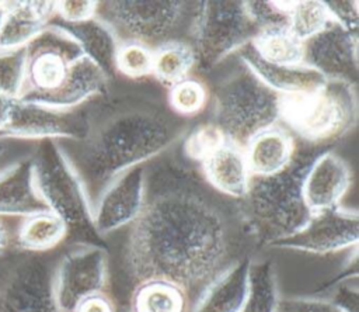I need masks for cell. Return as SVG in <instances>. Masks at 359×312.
<instances>
[{
    "instance_id": "25",
    "label": "cell",
    "mask_w": 359,
    "mask_h": 312,
    "mask_svg": "<svg viewBox=\"0 0 359 312\" xmlns=\"http://www.w3.org/2000/svg\"><path fill=\"white\" fill-rule=\"evenodd\" d=\"M130 312H191V304L180 285L150 278L132 288Z\"/></svg>"
},
{
    "instance_id": "30",
    "label": "cell",
    "mask_w": 359,
    "mask_h": 312,
    "mask_svg": "<svg viewBox=\"0 0 359 312\" xmlns=\"http://www.w3.org/2000/svg\"><path fill=\"white\" fill-rule=\"evenodd\" d=\"M168 105L180 117H189L201 112L208 101L206 86L192 76L170 86Z\"/></svg>"
},
{
    "instance_id": "36",
    "label": "cell",
    "mask_w": 359,
    "mask_h": 312,
    "mask_svg": "<svg viewBox=\"0 0 359 312\" xmlns=\"http://www.w3.org/2000/svg\"><path fill=\"white\" fill-rule=\"evenodd\" d=\"M331 20L348 31L359 32V1L337 0L325 1Z\"/></svg>"
},
{
    "instance_id": "19",
    "label": "cell",
    "mask_w": 359,
    "mask_h": 312,
    "mask_svg": "<svg viewBox=\"0 0 359 312\" xmlns=\"http://www.w3.org/2000/svg\"><path fill=\"white\" fill-rule=\"evenodd\" d=\"M201 166L206 181L219 194L231 200H240L247 193L251 171L244 148L226 141L206 156Z\"/></svg>"
},
{
    "instance_id": "43",
    "label": "cell",
    "mask_w": 359,
    "mask_h": 312,
    "mask_svg": "<svg viewBox=\"0 0 359 312\" xmlns=\"http://www.w3.org/2000/svg\"><path fill=\"white\" fill-rule=\"evenodd\" d=\"M4 8H3V4H1V1H0V25H1V21H3V17H4Z\"/></svg>"
},
{
    "instance_id": "35",
    "label": "cell",
    "mask_w": 359,
    "mask_h": 312,
    "mask_svg": "<svg viewBox=\"0 0 359 312\" xmlns=\"http://www.w3.org/2000/svg\"><path fill=\"white\" fill-rule=\"evenodd\" d=\"M98 1L94 0H63L55 1L52 21L62 24H77L95 17Z\"/></svg>"
},
{
    "instance_id": "31",
    "label": "cell",
    "mask_w": 359,
    "mask_h": 312,
    "mask_svg": "<svg viewBox=\"0 0 359 312\" xmlns=\"http://www.w3.org/2000/svg\"><path fill=\"white\" fill-rule=\"evenodd\" d=\"M153 49L140 42H121L115 55V69L129 79L151 74Z\"/></svg>"
},
{
    "instance_id": "14",
    "label": "cell",
    "mask_w": 359,
    "mask_h": 312,
    "mask_svg": "<svg viewBox=\"0 0 359 312\" xmlns=\"http://www.w3.org/2000/svg\"><path fill=\"white\" fill-rule=\"evenodd\" d=\"M358 52V31H348L332 21L323 31L303 41L302 63L317 70L327 80H342L356 86Z\"/></svg>"
},
{
    "instance_id": "28",
    "label": "cell",
    "mask_w": 359,
    "mask_h": 312,
    "mask_svg": "<svg viewBox=\"0 0 359 312\" xmlns=\"http://www.w3.org/2000/svg\"><path fill=\"white\" fill-rule=\"evenodd\" d=\"M251 45L257 55L276 65H300L303 58V41H300L289 27L261 31Z\"/></svg>"
},
{
    "instance_id": "39",
    "label": "cell",
    "mask_w": 359,
    "mask_h": 312,
    "mask_svg": "<svg viewBox=\"0 0 359 312\" xmlns=\"http://www.w3.org/2000/svg\"><path fill=\"white\" fill-rule=\"evenodd\" d=\"M73 312H116V309L114 301L104 291L81 299Z\"/></svg>"
},
{
    "instance_id": "15",
    "label": "cell",
    "mask_w": 359,
    "mask_h": 312,
    "mask_svg": "<svg viewBox=\"0 0 359 312\" xmlns=\"http://www.w3.org/2000/svg\"><path fill=\"white\" fill-rule=\"evenodd\" d=\"M147 170L137 164L118 176L101 194L93 209V221L100 236L130 225L146 201Z\"/></svg>"
},
{
    "instance_id": "6",
    "label": "cell",
    "mask_w": 359,
    "mask_h": 312,
    "mask_svg": "<svg viewBox=\"0 0 359 312\" xmlns=\"http://www.w3.org/2000/svg\"><path fill=\"white\" fill-rule=\"evenodd\" d=\"M356 114L355 86L327 80L313 93L282 96L279 121L303 142L325 146L352 129Z\"/></svg>"
},
{
    "instance_id": "37",
    "label": "cell",
    "mask_w": 359,
    "mask_h": 312,
    "mask_svg": "<svg viewBox=\"0 0 359 312\" xmlns=\"http://www.w3.org/2000/svg\"><path fill=\"white\" fill-rule=\"evenodd\" d=\"M275 312H341L323 298H279Z\"/></svg>"
},
{
    "instance_id": "23",
    "label": "cell",
    "mask_w": 359,
    "mask_h": 312,
    "mask_svg": "<svg viewBox=\"0 0 359 312\" xmlns=\"http://www.w3.org/2000/svg\"><path fill=\"white\" fill-rule=\"evenodd\" d=\"M13 232V245L22 253L41 254L67 239V226L62 218L49 209L18 218Z\"/></svg>"
},
{
    "instance_id": "29",
    "label": "cell",
    "mask_w": 359,
    "mask_h": 312,
    "mask_svg": "<svg viewBox=\"0 0 359 312\" xmlns=\"http://www.w3.org/2000/svg\"><path fill=\"white\" fill-rule=\"evenodd\" d=\"M331 22L332 20L323 0L294 1L289 14V30L300 41L316 35Z\"/></svg>"
},
{
    "instance_id": "16",
    "label": "cell",
    "mask_w": 359,
    "mask_h": 312,
    "mask_svg": "<svg viewBox=\"0 0 359 312\" xmlns=\"http://www.w3.org/2000/svg\"><path fill=\"white\" fill-rule=\"evenodd\" d=\"M352 180L349 164L335 152H321L306 173L303 198L311 214L339 205Z\"/></svg>"
},
{
    "instance_id": "21",
    "label": "cell",
    "mask_w": 359,
    "mask_h": 312,
    "mask_svg": "<svg viewBox=\"0 0 359 312\" xmlns=\"http://www.w3.org/2000/svg\"><path fill=\"white\" fill-rule=\"evenodd\" d=\"M294 149V136L286 128L276 124L261 131L244 146L251 176L278 173L290 162Z\"/></svg>"
},
{
    "instance_id": "41",
    "label": "cell",
    "mask_w": 359,
    "mask_h": 312,
    "mask_svg": "<svg viewBox=\"0 0 359 312\" xmlns=\"http://www.w3.org/2000/svg\"><path fill=\"white\" fill-rule=\"evenodd\" d=\"M17 98H11L0 93V135H4L13 115L14 104Z\"/></svg>"
},
{
    "instance_id": "3",
    "label": "cell",
    "mask_w": 359,
    "mask_h": 312,
    "mask_svg": "<svg viewBox=\"0 0 359 312\" xmlns=\"http://www.w3.org/2000/svg\"><path fill=\"white\" fill-rule=\"evenodd\" d=\"M325 149L306 142L296 145L282 170L251 176L247 193L237 200V205L254 245L271 246L307 223L313 214L303 198V181L314 159Z\"/></svg>"
},
{
    "instance_id": "12",
    "label": "cell",
    "mask_w": 359,
    "mask_h": 312,
    "mask_svg": "<svg viewBox=\"0 0 359 312\" xmlns=\"http://www.w3.org/2000/svg\"><path fill=\"white\" fill-rule=\"evenodd\" d=\"M88 128L90 114L83 105L60 110L17 98L11 121L3 136L28 142L81 141L88 134Z\"/></svg>"
},
{
    "instance_id": "5",
    "label": "cell",
    "mask_w": 359,
    "mask_h": 312,
    "mask_svg": "<svg viewBox=\"0 0 359 312\" xmlns=\"http://www.w3.org/2000/svg\"><path fill=\"white\" fill-rule=\"evenodd\" d=\"M280 104L282 96L241 62L215 89L212 122L229 142L244 148L257 134L278 124Z\"/></svg>"
},
{
    "instance_id": "10",
    "label": "cell",
    "mask_w": 359,
    "mask_h": 312,
    "mask_svg": "<svg viewBox=\"0 0 359 312\" xmlns=\"http://www.w3.org/2000/svg\"><path fill=\"white\" fill-rule=\"evenodd\" d=\"M53 267L39 254L0 260V312H60Z\"/></svg>"
},
{
    "instance_id": "8",
    "label": "cell",
    "mask_w": 359,
    "mask_h": 312,
    "mask_svg": "<svg viewBox=\"0 0 359 312\" xmlns=\"http://www.w3.org/2000/svg\"><path fill=\"white\" fill-rule=\"evenodd\" d=\"M259 30L250 18L245 1H198L189 37L199 70H210L230 53L250 44Z\"/></svg>"
},
{
    "instance_id": "27",
    "label": "cell",
    "mask_w": 359,
    "mask_h": 312,
    "mask_svg": "<svg viewBox=\"0 0 359 312\" xmlns=\"http://www.w3.org/2000/svg\"><path fill=\"white\" fill-rule=\"evenodd\" d=\"M279 290L271 260L252 259L248 274V291L240 312H275Z\"/></svg>"
},
{
    "instance_id": "11",
    "label": "cell",
    "mask_w": 359,
    "mask_h": 312,
    "mask_svg": "<svg viewBox=\"0 0 359 312\" xmlns=\"http://www.w3.org/2000/svg\"><path fill=\"white\" fill-rule=\"evenodd\" d=\"M108 281L107 247L77 245L53 267V297L60 312H73L84 298L104 292Z\"/></svg>"
},
{
    "instance_id": "34",
    "label": "cell",
    "mask_w": 359,
    "mask_h": 312,
    "mask_svg": "<svg viewBox=\"0 0 359 312\" xmlns=\"http://www.w3.org/2000/svg\"><path fill=\"white\" fill-rule=\"evenodd\" d=\"M226 141L222 131L213 122H208L188 135L184 142V152L188 157L202 162Z\"/></svg>"
},
{
    "instance_id": "7",
    "label": "cell",
    "mask_w": 359,
    "mask_h": 312,
    "mask_svg": "<svg viewBox=\"0 0 359 312\" xmlns=\"http://www.w3.org/2000/svg\"><path fill=\"white\" fill-rule=\"evenodd\" d=\"M198 1L177 0H112L98 1L95 17L116 37L118 42H140L154 49L180 39L191 28Z\"/></svg>"
},
{
    "instance_id": "32",
    "label": "cell",
    "mask_w": 359,
    "mask_h": 312,
    "mask_svg": "<svg viewBox=\"0 0 359 312\" xmlns=\"http://www.w3.org/2000/svg\"><path fill=\"white\" fill-rule=\"evenodd\" d=\"M25 80V48L14 51L0 49V93L20 98Z\"/></svg>"
},
{
    "instance_id": "24",
    "label": "cell",
    "mask_w": 359,
    "mask_h": 312,
    "mask_svg": "<svg viewBox=\"0 0 359 312\" xmlns=\"http://www.w3.org/2000/svg\"><path fill=\"white\" fill-rule=\"evenodd\" d=\"M49 22L62 27L67 34H70L81 46L84 55L90 58L108 79L115 76V55L119 42L102 21L94 17L77 24H62L52 20Z\"/></svg>"
},
{
    "instance_id": "9",
    "label": "cell",
    "mask_w": 359,
    "mask_h": 312,
    "mask_svg": "<svg viewBox=\"0 0 359 312\" xmlns=\"http://www.w3.org/2000/svg\"><path fill=\"white\" fill-rule=\"evenodd\" d=\"M84 56L77 41L62 27L49 22L25 46V80L21 100L36 101L56 91Z\"/></svg>"
},
{
    "instance_id": "26",
    "label": "cell",
    "mask_w": 359,
    "mask_h": 312,
    "mask_svg": "<svg viewBox=\"0 0 359 312\" xmlns=\"http://www.w3.org/2000/svg\"><path fill=\"white\" fill-rule=\"evenodd\" d=\"M195 66V52L188 41L172 39L153 49L151 74L168 87L189 77Z\"/></svg>"
},
{
    "instance_id": "22",
    "label": "cell",
    "mask_w": 359,
    "mask_h": 312,
    "mask_svg": "<svg viewBox=\"0 0 359 312\" xmlns=\"http://www.w3.org/2000/svg\"><path fill=\"white\" fill-rule=\"evenodd\" d=\"M252 256H245L226 270L203 294L191 312H240L247 291Z\"/></svg>"
},
{
    "instance_id": "13",
    "label": "cell",
    "mask_w": 359,
    "mask_h": 312,
    "mask_svg": "<svg viewBox=\"0 0 359 312\" xmlns=\"http://www.w3.org/2000/svg\"><path fill=\"white\" fill-rule=\"evenodd\" d=\"M358 240V212L352 209H344L338 205L313 214L302 229L272 243L271 246L316 254H327L349 247H356Z\"/></svg>"
},
{
    "instance_id": "38",
    "label": "cell",
    "mask_w": 359,
    "mask_h": 312,
    "mask_svg": "<svg viewBox=\"0 0 359 312\" xmlns=\"http://www.w3.org/2000/svg\"><path fill=\"white\" fill-rule=\"evenodd\" d=\"M358 275H352L348 280L341 281L331 298L328 299L341 312H359V292H358Z\"/></svg>"
},
{
    "instance_id": "2",
    "label": "cell",
    "mask_w": 359,
    "mask_h": 312,
    "mask_svg": "<svg viewBox=\"0 0 359 312\" xmlns=\"http://www.w3.org/2000/svg\"><path fill=\"white\" fill-rule=\"evenodd\" d=\"M178 118L150 104L116 107L100 121L90 117L81 141H56L74 170L91 211L122 173L165 150L182 132Z\"/></svg>"
},
{
    "instance_id": "18",
    "label": "cell",
    "mask_w": 359,
    "mask_h": 312,
    "mask_svg": "<svg viewBox=\"0 0 359 312\" xmlns=\"http://www.w3.org/2000/svg\"><path fill=\"white\" fill-rule=\"evenodd\" d=\"M0 49L25 48L52 20L55 1H1Z\"/></svg>"
},
{
    "instance_id": "1",
    "label": "cell",
    "mask_w": 359,
    "mask_h": 312,
    "mask_svg": "<svg viewBox=\"0 0 359 312\" xmlns=\"http://www.w3.org/2000/svg\"><path fill=\"white\" fill-rule=\"evenodd\" d=\"M147 191L140 215L129 225L123 270L136 284L163 278L180 285L191 311L252 242L237 200L224 202L195 180L174 176ZM254 243V242H252Z\"/></svg>"
},
{
    "instance_id": "20",
    "label": "cell",
    "mask_w": 359,
    "mask_h": 312,
    "mask_svg": "<svg viewBox=\"0 0 359 312\" xmlns=\"http://www.w3.org/2000/svg\"><path fill=\"white\" fill-rule=\"evenodd\" d=\"M43 209L48 208L34 187L31 156L0 173V218H22Z\"/></svg>"
},
{
    "instance_id": "42",
    "label": "cell",
    "mask_w": 359,
    "mask_h": 312,
    "mask_svg": "<svg viewBox=\"0 0 359 312\" xmlns=\"http://www.w3.org/2000/svg\"><path fill=\"white\" fill-rule=\"evenodd\" d=\"M6 219L7 218H0V257L13 242V232H10Z\"/></svg>"
},
{
    "instance_id": "33",
    "label": "cell",
    "mask_w": 359,
    "mask_h": 312,
    "mask_svg": "<svg viewBox=\"0 0 359 312\" xmlns=\"http://www.w3.org/2000/svg\"><path fill=\"white\" fill-rule=\"evenodd\" d=\"M293 4L294 1L250 0L245 1V8L261 32L264 30L289 27V14Z\"/></svg>"
},
{
    "instance_id": "4",
    "label": "cell",
    "mask_w": 359,
    "mask_h": 312,
    "mask_svg": "<svg viewBox=\"0 0 359 312\" xmlns=\"http://www.w3.org/2000/svg\"><path fill=\"white\" fill-rule=\"evenodd\" d=\"M34 187L46 208L67 226V238L77 245L107 247L93 221L84 190L56 141H38L31 155Z\"/></svg>"
},
{
    "instance_id": "17",
    "label": "cell",
    "mask_w": 359,
    "mask_h": 312,
    "mask_svg": "<svg viewBox=\"0 0 359 312\" xmlns=\"http://www.w3.org/2000/svg\"><path fill=\"white\" fill-rule=\"evenodd\" d=\"M238 59L269 89L280 96H299L318 90L327 79L317 70L300 65H276L261 59L251 42L237 52Z\"/></svg>"
},
{
    "instance_id": "40",
    "label": "cell",
    "mask_w": 359,
    "mask_h": 312,
    "mask_svg": "<svg viewBox=\"0 0 359 312\" xmlns=\"http://www.w3.org/2000/svg\"><path fill=\"white\" fill-rule=\"evenodd\" d=\"M11 142H13L11 138L0 135V173L4 171L6 169L11 167L17 162L31 156V155L29 156H14L15 152H14V149L11 146Z\"/></svg>"
}]
</instances>
